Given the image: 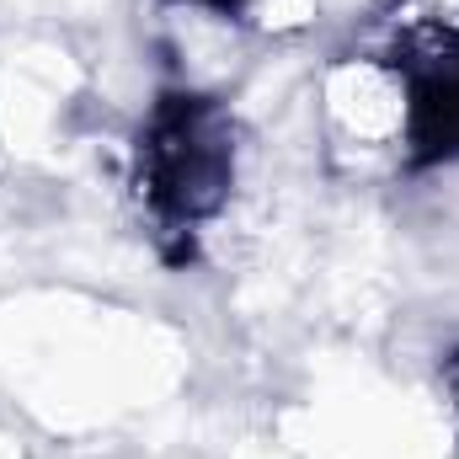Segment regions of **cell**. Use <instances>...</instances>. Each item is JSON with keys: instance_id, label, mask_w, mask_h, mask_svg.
<instances>
[{"instance_id": "obj_4", "label": "cell", "mask_w": 459, "mask_h": 459, "mask_svg": "<svg viewBox=\"0 0 459 459\" xmlns=\"http://www.w3.org/2000/svg\"><path fill=\"white\" fill-rule=\"evenodd\" d=\"M449 385H455V395H459V352L449 358Z\"/></svg>"}, {"instance_id": "obj_2", "label": "cell", "mask_w": 459, "mask_h": 459, "mask_svg": "<svg viewBox=\"0 0 459 459\" xmlns=\"http://www.w3.org/2000/svg\"><path fill=\"white\" fill-rule=\"evenodd\" d=\"M406 75V144L417 166L459 160V32H417L395 48Z\"/></svg>"}, {"instance_id": "obj_3", "label": "cell", "mask_w": 459, "mask_h": 459, "mask_svg": "<svg viewBox=\"0 0 459 459\" xmlns=\"http://www.w3.org/2000/svg\"><path fill=\"white\" fill-rule=\"evenodd\" d=\"M193 5H214V11H240L246 0H193Z\"/></svg>"}, {"instance_id": "obj_1", "label": "cell", "mask_w": 459, "mask_h": 459, "mask_svg": "<svg viewBox=\"0 0 459 459\" xmlns=\"http://www.w3.org/2000/svg\"><path fill=\"white\" fill-rule=\"evenodd\" d=\"M235 177V128L214 97L198 91H166L134 150V187L150 209L160 235H193L214 220L230 198Z\"/></svg>"}]
</instances>
